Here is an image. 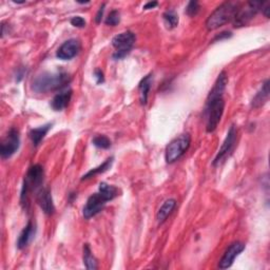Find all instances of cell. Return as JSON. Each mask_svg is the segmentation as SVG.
Listing matches in <instances>:
<instances>
[{"instance_id":"cell-20","label":"cell","mask_w":270,"mask_h":270,"mask_svg":"<svg viewBox=\"0 0 270 270\" xmlns=\"http://www.w3.org/2000/svg\"><path fill=\"white\" fill-rule=\"evenodd\" d=\"M83 261H84V265L88 270H95L98 268L97 264V260L93 256V253L91 251V248H90L89 244H84L83 247Z\"/></svg>"},{"instance_id":"cell-9","label":"cell","mask_w":270,"mask_h":270,"mask_svg":"<svg viewBox=\"0 0 270 270\" xmlns=\"http://www.w3.org/2000/svg\"><path fill=\"white\" fill-rule=\"evenodd\" d=\"M263 2H247L244 7H239V11L236 13V16L234 18V27L240 28L244 27L252 19L255 18V16L262 10L263 6Z\"/></svg>"},{"instance_id":"cell-26","label":"cell","mask_w":270,"mask_h":270,"mask_svg":"<svg viewBox=\"0 0 270 270\" xmlns=\"http://www.w3.org/2000/svg\"><path fill=\"white\" fill-rule=\"evenodd\" d=\"M72 26H74L76 28H80L83 29L86 27V20L81 17V16H74V17H72L70 20Z\"/></svg>"},{"instance_id":"cell-13","label":"cell","mask_w":270,"mask_h":270,"mask_svg":"<svg viewBox=\"0 0 270 270\" xmlns=\"http://www.w3.org/2000/svg\"><path fill=\"white\" fill-rule=\"evenodd\" d=\"M36 201L39 207L43 209V211L47 216H52L55 211L53 198L50 188H42L37 193H36Z\"/></svg>"},{"instance_id":"cell-12","label":"cell","mask_w":270,"mask_h":270,"mask_svg":"<svg viewBox=\"0 0 270 270\" xmlns=\"http://www.w3.org/2000/svg\"><path fill=\"white\" fill-rule=\"evenodd\" d=\"M81 45L78 39L71 38L64 42L56 51V57L61 60H70L79 53Z\"/></svg>"},{"instance_id":"cell-3","label":"cell","mask_w":270,"mask_h":270,"mask_svg":"<svg viewBox=\"0 0 270 270\" xmlns=\"http://www.w3.org/2000/svg\"><path fill=\"white\" fill-rule=\"evenodd\" d=\"M71 83V76L64 71L44 72L32 81V90L36 93H49L62 90Z\"/></svg>"},{"instance_id":"cell-16","label":"cell","mask_w":270,"mask_h":270,"mask_svg":"<svg viewBox=\"0 0 270 270\" xmlns=\"http://www.w3.org/2000/svg\"><path fill=\"white\" fill-rule=\"evenodd\" d=\"M269 97V80H265L264 84L262 85L261 89L258 91V93L252 98L251 102V107L258 109L261 108L262 106H264L266 102L268 101Z\"/></svg>"},{"instance_id":"cell-19","label":"cell","mask_w":270,"mask_h":270,"mask_svg":"<svg viewBox=\"0 0 270 270\" xmlns=\"http://www.w3.org/2000/svg\"><path fill=\"white\" fill-rule=\"evenodd\" d=\"M52 128V124H47L44 125L42 127H38L35 129H32L29 133V136L31 138V141L35 147H37L42 141L45 138V136L47 135V133L50 131V129Z\"/></svg>"},{"instance_id":"cell-31","label":"cell","mask_w":270,"mask_h":270,"mask_svg":"<svg viewBox=\"0 0 270 270\" xmlns=\"http://www.w3.org/2000/svg\"><path fill=\"white\" fill-rule=\"evenodd\" d=\"M158 2L157 1H150V2H147L145 5H144V10H151V9H154L155 6H158Z\"/></svg>"},{"instance_id":"cell-8","label":"cell","mask_w":270,"mask_h":270,"mask_svg":"<svg viewBox=\"0 0 270 270\" xmlns=\"http://www.w3.org/2000/svg\"><path fill=\"white\" fill-rule=\"evenodd\" d=\"M20 146V135L19 131L16 128H11L7 131L6 135L2 138L1 144H0V155L1 159L6 160L18 151Z\"/></svg>"},{"instance_id":"cell-1","label":"cell","mask_w":270,"mask_h":270,"mask_svg":"<svg viewBox=\"0 0 270 270\" xmlns=\"http://www.w3.org/2000/svg\"><path fill=\"white\" fill-rule=\"evenodd\" d=\"M228 84V76L225 71H222L217 76L216 83L210 90L206 100L205 116H206V131L208 133L215 132L216 130L225 110L224 92Z\"/></svg>"},{"instance_id":"cell-28","label":"cell","mask_w":270,"mask_h":270,"mask_svg":"<svg viewBox=\"0 0 270 270\" xmlns=\"http://www.w3.org/2000/svg\"><path fill=\"white\" fill-rule=\"evenodd\" d=\"M105 6H106L105 3H104L103 5H101L100 10H98V12H97V14H96V18H95V20H96L97 23H101V21H102L103 15H104V12H105Z\"/></svg>"},{"instance_id":"cell-10","label":"cell","mask_w":270,"mask_h":270,"mask_svg":"<svg viewBox=\"0 0 270 270\" xmlns=\"http://www.w3.org/2000/svg\"><path fill=\"white\" fill-rule=\"evenodd\" d=\"M236 137H238V133H236L235 127L232 125L230 127V129H229L225 141L223 142L222 147L219 148L215 161L212 162V165L214 166L219 165L220 162H224V160H226L229 155L231 154V152L233 151L234 147H235V144H236Z\"/></svg>"},{"instance_id":"cell-2","label":"cell","mask_w":270,"mask_h":270,"mask_svg":"<svg viewBox=\"0 0 270 270\" xmlns=\"http://www.w3.org/2000/svg\"><path fill=\"white\" fill-rule=\"evenodd\" d=\"M119 190L115 186L109 185L107 183H101L98 187V192L93 193L86 203L83 209V215L86 219H90L91 217L97 216L104 209L106 204L112 201L118 196Z\"/></svg>"},{"instance_id":"cell-22","label":"cell","mask_w":270,"mask_h":270,"mask_svg":"<svg viewBox=\"0 0 270 270\" xmlns=\"http://www.w3.org/2000/svg\"><path fill=\"white\" fill-rule=\"evenodd\" d=\"M162 17L168 29H174L178 26V15L174 10H167Z\"/></svg>"},{"instance_id":"cell-29","label":"cell","mask_w":270,"mask_h":270,"mask_svg":"<svg viewBox=\"0 0 270 270\" xmlns=\"http://www.w3.org/2000/svg\"><path fill=\"white\" fill-rule=\"evenodd\" d=\"M269 10H270V6H269V3H264L263 6H262V12H263V14L265 15L266 18H269Z\"/></svg>"},{"instance_id":"cell-27","label":"cell","mask_w":270,"mask_h":270,"mask_svg":"<svg viewBox=\"0 0 270 270\" xmlns=\"http://www.w3.org/2000/svg\"><path fill=\"white\" fill-rule=\"evenodd\" d=\"M94 77L96 79L97 85H103L105 83V75H104V72L101 69H96L94 71Z\"/></svg>"},{"instance_id":"cell-23","label":"cell","mask_w":270,"mask_h":270,"mask_svg":"<svg viewBox=\"0 0 270 270\" xmlns=\"http://www.w3.org/2000/svg\"><path fill=\"white\" fill-rule=\"evenodd\" d=\"M92 144L100 149H109L111 147V141L106 135H96L93 138Z\"/></svg>"},{"instance_id":"cell-6","label":"cell","mask_w":270,"mask_h":270,"mask_svg":"<svg viewBox=\"0 0 270 270\" xmlns=\"http://www.w3.org/2000/svg\"><path fill=\"white\" fill-rule=\"evenodd\" d=\"M191 144V135L184 133L170 142L165 151V160L168 163H173L181 159L189 149Z\"/></svg>"},{"instance_id":"cell-25","label":"cell","mask_w":270,"mask_h":270,"mask_svg":"<svg viewBox=\"0 0 270 270\" xmlns=\"http://www.w3.org/2000/svg\"><path fill=\"white\" fill-rule=\"evenodd\" d=\"M201 10V5L198 1H190L188 3L187 7H186V13L188 16H190V17H193V16L198 15V13Z\"/></svg>"},{"instance_id":"cell-17","label":"cell","mask_w":270,"mask_h":270,"mask_svg":"<svg viewBox=\"0 0 270 270\" xmlns=\"http://www.w3.org/2000/svg\"><path fill=\"white\" fill-rule=\"evenodd\" d=\"M175 207H176V201L174 199H169L163 202V204L160 208V210L158 211V215H157V219L159 224H162L163 222H165L167 217L172 214Z\"/></svg>"},{"instance_id":"cell-4","label":"cell","mask_w":270,"mask_h":270,"mask_svg":"<svg viewBox=\"0 0 270 270\" xmlns=\"http://www.w3.org/2000/svg\"><path fill=\"white\" fill-rule=\"evenodd\" d=\"M44 177L45 170L39 163H35L29 168L27 175L24 176L20 193V205L23 209H28L29 207L30 195L40 190V187L44 184Z\"/></svg>"},{"instance_id":"cell-7","label":"cell","mask_w":270,"mask_h":270,"mask_svg":"<svg viewBox=\"0 0 270 270\" xmlns=\"http://www.w3.org/2000/svg\"><path fill=\"white\" fill-rule=\"evenodd\" d=\"M135 40V34L131 31L122 32L120 34L114 36L112 39V46L115 49V52L113 54V58L115 60L125 58L132 51Z\"/></svg>"},{"instance_id":"cell-21","label":"cell","mask_w":270,"mask_h":270,"mask_svg":"<svg viewBox=\"0 0 270 270\" xmlns=\"http://www.w3.org/2000/svg\"><path fill=\"white\" fill-rule=\"evenodd\" d=\"M113 160H114V159L111 157V158H109V159L106 160V161L102 163V165H100L98 167L93 168V169H91L90 171H88V172H87L83 177H81V181H85V179L91 178V177H93V176H95V175H97V174H101V173L106 172V171H108V170L111 168V166H112Z\"/></svg>"},{"instance_id":"cell-15","label":"cell","mask_w":270,"mask_h":270,"mask_svg":"<svg viewBox=\"0 0 270 270\" xmlns=\"http://www.w3.org/2000/svg\"><path fill=\"white\" fill-rule=\"evenodd\" d=\"M36 234V226L35 224L30 220L28 225L24 227L22 232L20 233L18 241H17V248L18 249H24L29 246V244L34 240Z\"/></svg>"},{"instance_id":"cell-30","label":"cell","mask_w":270,"mask_h":270,"mask_svg":"<svg viewBox=\"0 0 270 270\" xmlns=\"http://www.w3.org/2000/svg\"><path fill=\"white\" fill-rule=\"evenodd\" d=\"M229 37H231V33L230 32H223V33H220V35L216 36L215 38V40H222L224 38H229Z\"/></svg>"},{"instance_id":"cell-5","label":"cell","mask_w":270,"mask_h":270,"mask_svg":"<svg viewBox=\"0 0 270 270\" xmlns=\"http://www.w3.org/2000/svg\"><path fill=\"white\" fill-rule=\"evenodd\" d=\"M239 7L240 6L238 3L231 1L222 3L211 13L206 20V29L208 31H215L223 27L224 24L233 21L236 13L239 11Z\"/></svg>"},{"instance_id":"cell-11","label":"cell","mask_w":270,"mask_h":270,"mask_svg":"<svg viewBox=\"0 0 270 270\" xmlns=\"http://www.w3.org/2000/svg\"><path fill=\"white\" fill-rule=\"evenodd\" d=\"M245 248H246V246H245V244L242 242H233L232 244L229 245L228 248L224 252L222 259L219 260L218 268L219 269L230 268L233 265L234 260L241 255L245 250Z\"/></svg>"},{"instance_id":"cell-14","label":"cell","mask_w":270,"mask_h":270,"mask_svg":"<svg viewBox=\"0 0 270 270\" xmlns=\"http://www.w3.org/2000/svg\"><path fill=\"white\" fill-rule=\"evenodd\" d=\"M72 90L71 89H65V90H61L59 93H57L53 100L51 101V108L54 111H62L65 108L68 107L71 98H72Z\"/></svg>"},{"instance_id":"cell-18","label":"cell","mask_w":270,"mask_h":270,"mask_svg":"<svg viewBox=\"0 0 270 270\" xmlns=\"http://www.w3.org/2000/svg\"><path fill=\"white\" fill-rule=\"evenodd\" d=\"M152 80H153L152 74H148L141 80L140 84H138V91H140V98L142 105H146L147 102H148V96L152 86Z\"/></svg>"},{"instance_id":"cell-24","label":"cell","mask_w":270,"mask_h":270,"mask_svg":"<svg viewBox=\"0 0 270 270\" xmlns=\"http://www.w3.org/2000/svg\"><path fill=\"white\" fill-rule=\"evenodd\" d=\"M119 22H120V13L117 10H112L105 21V23L110 27H115Z\"/></svg>"}]
</instances>
